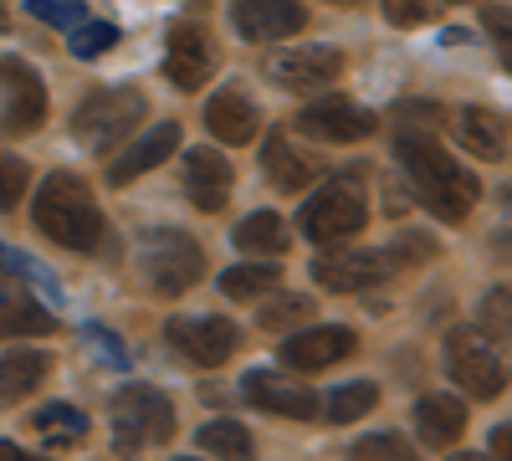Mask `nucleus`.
<instances>
[{"label": "nucleus", "instance_id": "nucleus-1", "mask_svg": "<svg viewBox=\"0 0 512 461\" xmlns=\"http://www.w3.org/2000/svg\"><path fill=\"white\" fill-rule=\"evenodd\" d=\"M395 154H400V164H405V175H410L420 205H425L436 221L461 226L466 216H472L482 185H477L472 170H461V164L441 149V139H436L431 129H405V134L395 139Z\"/></svg>", "mask_w": 512, "mask_h": 461}, {"label": "nucleus", "instance_id": "nucleus-2", "mask_svg": "<svg viewBox=\"0 0 512 461\" xmlns=\"http://www.w3.org/2000/svg\"><path fill=\"white\" fill-rule=\"evenodd\" d=\"M31 221H36L41 236H52L67 251H93L103 241V211H98L93 190L82 185L77 175H67V170L41 180L36 205H31Z\"/></svg>", "mask_w": 512, "mask_h": 461}, {"label": "nucleus", "instance_id": "nucleus-3", "mask_svg": "<svg viewBox=\"0 0 512 461\" xmlns=\"http://www.w3.org/2000/svg\"><path fill=\"white\" fill-rule=\"evenodd\" d=\"M149 113V98L134 93V88H98L77 103L72 113V139L88 149V154H108L113 144H123L128 134L144 123Z\"/></svg>", "mask_w": 512, "mask_h": 461}, {"label": "nucleus", "instance_id": "nucleus-4", "mask_svg": "<svg viewBox=\"0 0 512 461\" xmlns=\"http://www.w3.org/2000/svg\"><path fill=\"white\" fill-rule=\"evenodd\" d=\"M175 436V405L169 395H159L154 385H123L113 395V441L123 456L164 446Z\"/></svg>", "mask_w": 512, "mask_h": 461}, {"label": "nucleus", "instance_id": "nucleus-5", "mask_svg": "<svg viewBox=\"0 0 512 461\" xmlns=\"http://www.w3.org/2000/svg\"><path fill=\"white\" fill-rule=\"evenodd\" d=\"M144 272L154 282V292H164V298H180V292H190L200 277H205V251L190 231H175V226H164V231H149L144 236Z\"/></svg>", "mask_w": 512, "mask_h": 461}, {"label": "nucleus", "instance_id": "nucleus-6", "mask_svg": "<svg viewBox=\"0 0 512 461\" xmlns=\"http://www.w3.org/2000/svg\"><path fill=\"white\" fill-rule=\"evenodd\" d=\"M369 221V205L359 195L354 180H328V190H318L308 205H303V231L318 241V246H338L359 236Z\"/></svg>", "mask_w": 512, "mask_h": 461}, {"label": "nucleus", "instance_id": "nucleus-7", "mask_svg": "<svg viewBox=\"0 0 512 461\" xmlns=\"http://www.w3.org/2000/svg\"><path fill=\"white\" fill-rule=\"evenodd\" d=\"M446 369H451V380L477 400H492V395L507 390V369L477 328H451L446 333Z\"/></svg>", "mask_w": 512, "mask_h": 461}, {"label": "nucleus", "instance_id": "nucleus-8", "mask_svg": "<svg viewBox=\"0 0 512 461\" xmlns=\"http://www.w3.org/2000/svg\"><path fill=\"white\" fill-rule=\"evenodd\" d=\"M164 339L175 344L190 364L216 369V364H226V359L236 354L241 333H236V323H231V318L200 313V318H169V323H164Z\"/></svg>", "mask_w": 512, "mask_h": 461}, {"label": "nucleus", "instance_id": "nucleus-9", "mask_svg": "<svg viewBox=\"0 0 512 461\" xmlns=\"http://www.w3.org/2000/svg\"><path fill=\"white\" fill-rule=\"evenodd\" d=\"M0 88H6V113H0L6 134H36L47 123V88H41L31 62L0 57Z\"/></svg>", "mask_w": 512, "mask_h": 461}, {"label": "nucleus", "instance_id": "nucleus-10", "mask_svg": "<svg viewBox=\"0 0 512 461\" xmlns=\"http://www.w3.org/2000/svg\"><path fill=\"white\" fill-rule=\"evenodd\" d=\"M164 72H169V82H175L180 93L205 88L210 72H216V41H210V31H205V26H195V21H180L175 31H169Z\"/></svg>", "mask_w": 512, "mask_h": 461}, {"label": "nucleus", "instance_id": "nucleus-11", "mask_svg": "<svg viewBox=\"0 0 512 461\" xmlns=\"http://www.w3.org/2000/svg\"><path fill=\"white\" fill-rule=\"evenodd\" d=\"M390 277H395L390 251H333V257L313 262V282L328 292H369Z\"/></svg>", "mask_w": 512, "mask_h": 461}, {"label": "nucleus", "instance_id": "nucleus-12", "mask_svg": "<svg viewBox=\"0 0 512 461\" xmlns=\"http://www.w3.org/2000/svg\"><path fill=\"white\" fill-rule=\"evenodd\" d=\"M338 72H344V57H338L333 47H287L267 62V77L287 93L328 88V82H338Z\"/></svg>", "mask_w": 512, "mask_h": 461}, {"label": "nucleus", "instance_id": "nucleus-13", "mask_svg": "<svg viewBox=\"0 0 512 461\" xmlns=\"http://www.w3.org/2000/svg\"><path fill=\"white\" fill-rule=\"evenodd\" d=\"M297 129L308 139H323V144H359L374 134V113L349 103V98H328V103H313L297 113Z\"/></svg>", "mask_w": 512, "mask_h": 461}, {"label": "nucleus", "instance_id": "nucleus-14", "mask_svg": "<svg viewBox=\"0 0 512 461\" xmlns=\"http://www.w3.org/2000/svg\"><path fill=\"white\" fill-rule=\"evenodd\" d=\"M231 21L246 41H282L308 26V6L303 0H236Z\"/></svg>", "mask_w": 512, "mask_h": 461}, {"label": "nucleus", "instance_id": "nucleus-15", "mask_svg": "<svg viewBox=\"0 0 512 461\" xmlns=\"http://www.w3.org/2000/svg\"><path fill=\"white\" fill-rule=\"evenodd\" d=\"M292 333V328H287ZM354 354V333L344 323H328V328H308V333H292V339L282 344V364L297 369V374H318L338 359Z\"/></svg>", "mask_w": 512, "mask_h": 461}, {"label": "nucleus", "instance_id": "nucleus-16", "mask_svg": "<svg viewBox=\"0 0 512 461\" xmlns=\"http://www.w3.org/2000/svg\"><path fill=\"white\" fill-rule=\"evenodd\" d=\"M241 395H246V405H256V410L292 415V421H318V395L303 390V385H287L282 374L251 369L246 380H241Z\"/></svg>", "mask_w": 512, "mask_h": 461}, {"label": "nucleus", "instance_id": "nucleus-17", "mask_svg": "<svg viewBox=\"0 0 512 461\" xmlns=\"http://www.w3.org/2000/svg\"><path fill=\"white\" fill-rule=\"evenodd\" d=\"M180 149V123L175 118H164L159 123V129H149L144 139H134V144H128L113 164H108V185H134L139 175H149V170H159V164L169 159V154H175Z\"/></svg>", "mask_w": 512, "mask_h": 461}, {"label": "nucleus", "instance_id": "nucleus-18", "mask_svg": "<svg viewBox=\"0 0 512 461\" xmlns=\"http://www.w3.org/2000/svg\"><path fill=\"white\" fill-rule=\"evenodd\" d=\"M256 129H262V113H256V103L241 88H221L205 98V134L210 139L246 144V139H256Z\"/></svg>", "mask_w": 512, "mask_h": 461}, {"label": "nucleus", "instance_id": "nucleus-19", "mask_svg": "<svg viewBox=\"0 0 512 461\" xmlns=\"http://www.w3.org/2000/svg\"><path fill=\"white\" fill-rule=\"evenodd\" d=\"M185 190L190 200L200 205V211H226V200H231V164L226 154L216 149H190L185 154Z\"/></svg>", "mask_w": 512, "mask_h": 461}, {"label": "nucleus", "instance_id": "nucleus-20", "mask_svg": "<svg viewBox=\"0 0 512 461\" xmlns=\"http://www.w3.org/2000/svg\"><path fill=\"white\" fill-rule=\"evenodd\" d=\"M262 170H267V180H272L277 190L297 195V190H308V185L323 175V164H318L313 154H303L287 134H272L267 149H262Z\"/></svg>", "mask_w": 512, "mask_h": 461}, {"label": "nucleus", "instance_id": "nucleus-21", "mask_svg": "<svg viewBox=\"0 0 512 461\" xmlns=\"http://www.w3.org/2000/svg\"><path fill=\"white\" fill-rule=\"evenodd\" d=\"M415 431H420V441L425 446H451L461 431H466V405L461 400H451V395H425L420 405H415Z\"/></svg>", "mask_w": 512, "mask_h": 461}, {"label": "nucleus", "instance_id": "nucleus-22", "mask_svg": "<svg viewBox=\"0 0 512 461\" xmlns=\"http://www.w3.org/2000/svg\"><path fill=\"white\" fill-rule=\"evenodd\" d=\"M52 374V359L41 349H11L0 359V405H16L31 390H41V380Z\"/></svg>", "mask_w": 512, "mask_h": 461}, {"label": "nucleus", "instance_id": "nucleus-23", "mask_svg": "<svg viewBox=\"0 0 512 461\" xmlns=\"http://www.w3.org/2000/svg\"><path fill=\"white\" fill-rule=\"evenodd\" d=\"M456 139L477 159H507V123L492 108H461L456 113Z\"/></svg>", "mask_w": 512, "mask_h": 461}, {"label": "nucleus", "instance_id": "nucleus-24", "mask_svg": "<svg viewBox=\"0 0 512 461\" xmlns=\"http://www.w3.org/2000/svg\"><path fill=\"white\" fill-rule=\"evenodd\" d=\"M52 328H57V318L41 308L31 292L0 282V339H16V333H52Z\"/></svg>", "mask_w": 512, "mask_h": 461}, {"label": "nucleus", "instance_id": "nucleus-25", "mask_svg": "<svg viewBox=\"0 0 512 461\" xmlns=\"http://www.w3.org/2000/svg\"><path fill=\"white\" fill-rule=\"evenodd\" d=\"M31 431L41 436V446H77L82 436H88V415H82L77 405H41L36 415H31Z\"/></svg>", "mask_w": 512, "mask_h": 461}, {"label": "nucleus", "instance_id": "nucleus-26", "mask_svg": "<svg viewBox=\"0 0 512 461\" xmlns=\"http://www.w3.org/2000/svg\"><path fill=\"white\" fill-rule=\"evenodd\" d=\"M277 282H282V267L277 262H241V267H231L221 277V292H226V298H236V303H246V298L272 292Z\"/></svg>", "mask_w": 512, "mask_h": 461}, {"label": "nucleus", "instance_id": "nucleus-27", "mask_svg": "<svg viewBox=\"0 0 512 461\" xmlns=\"http://www.w3.org/2000/svg\"><path fill=\"white\" fill-rule=\"evenodd\" d=\"M236 246L241 251H287V226H282V216L277 211H251L241 226H236Z\"/></svg>", "mask_w": 512, "mask_h": 461}, {"label": "nucleus", "instance_id": "nucleus-28", "mask_svg": "<svg viewBox=\"0 0 512 461\" xmlns=\"http://www.w3.org/2000/svg\"><path fill=\"white\" fill-rule=\"evenodd\" d=\"M195 446L210 451V456H251V431H246L241 421H231V415H221V421L200 426Z\"/></svg>", "mask_w": 512, "mask_h": 461}, {"label": "nucleus", "instance_id": "nucleus-29", "mask_svg": "<svg viewBox=\"0 0 512 461\" xmlns=\"http://www.w3.org/2000/svg\"><path fill=\"white\" fill-rule=\"evenodd\" d=\"M379 405V390L369 385V380H359V385H344V390H333L328 395V405H318L333 426H349V421H359V415H369Z\"/></svg>", "mask_w": 512, "mask_h": 461}, {"label": "nucleus", "instance_id": "nucleus-30", "mask_svg": "<svg viewBox=\"0 0 512 461\" xmlns=\"http://www.w3.org/2000/svg\"><path fill=\"white\" fill-rule=\"evenodd\" d=\"M313 318V298H282L277 303H267L262 313H256V323H262L267 333H282V328H297V323H308Z\"/></svg>", "mask_w": 512, "mask_h": 461}, {"label": "nucleus", "instance_id": "nucleus-31", "mask_svg": "<svg viewBox=\"0 0 512 461\" xmlns=\"http://www.w3.org/2000/svg\"><path fill=\"white\" fill-rule=\"evenodd\" d=\"M26 185H31L26 159H16V154H0V211H11V205L26 195Z\"/></svg>", "mask_w": 512, "mask_h": 461}, {"label": "nucleus", "instance_id": "nucleus-32", "mask_svg": "<svg viewBox=\"0 0 512 461\" xmlns=\"http://www.w3.org/2000/svg\"><path fill=\"white\" fill-rule=\"evenodd\" d=\"M108 47H113V26H108V21H88V26L72 36V57H82V62L103 57Z\"/></svg>", "mask_w": 512, "mask_h": 461}, {"label": "nucleus", "instance_id": "nucleus-33", "mask_svg": "<svg viewBox=\"0 0 512 461\" xmlns=\"http://www.w3.org/2000/svg\"><path fill=\"white\" fill-rule=\"evenodd\" d=\"M26 6L47 26H82V0H26Z\"/></svg>", "mask_w": 512, "mask_h": 461}, {"label": "nucleus", "instance_id": "nucleus-34", "mask_svg": "<svg viewBox=\"0 0 512 461\" xmlns=\"http://www.w3.org/2000/svg\"><path fill=\"white\" fill-rule=\"evenodd\" d=\"M390 251H395V267H400V262H431V257H436V236L410 231V236H400Z\"/></svg>", "mask_w": 512, "mask_h": 461}, {"label": "nucleus", "instance_id": "nucleus-35", "mask_svg": "<svg viewBox=\"0 0 512 461\" xmlns=\"http://www.w3.org/2000/svg\"><path fill=\"white\" fill-rule=\"evenodd\" d=\"M0 267H11V272H21V277L41 282V287H47V292H57V277H52L47 267H36V262H26L21 251H11V246H0Z\"/></svg>", "mask_w": 512, "mask_h": 461}, {"label": "nucleus", "instance_id": "nucleus-36", "mask_svg": "<svg viewBox=\"0 0 512 461\" xmlns=\"http://www.w3.org/2000/svg\"><path fill=\"white\" fill-rule=\"evenodd\" d=\"M384 16H390V26H420L425 16H431V6L425 0H379Z\"/></svg>", "mask_w": 512, "mask_h": 461}, {"label": "nucleus", "instance_id": "nucleus-37", "mask_svg": "<svg viewBox=\"0 0 512 461\" xmlns=\"http://www.w3.org/2000/svg\"><path fill=\"white\" fill-rule=\"evenodd\" d=\"M482 323H487V333H492L497 344L507 339V287H497L492 298L482 303Z\"/></svg>", "mask_w": 512, "mask_h": 461}, {"label": "nucleus", "instance_id": "nucleus-38", "mask_svg": "<svg viewBox=\"0 0 512 461\" xmlns=\"http://www.w3.org/2000/svg\"><path fill=\"white\" fill-rule=\"evenodd\" d=\"M354 456H410V446L400 436H364L354 441Z\"/></svg>", "mask_w": 512, "mask_h": 461}, {"label": "nucleus", "instance_id": "nucleus-39", "mask_svg": "<svg viewBox=\"0 0 512 461\" xmlns=\"http://www.w3.org/2000/svg\"><path fill=\"white\" fill-rule=\"evenodd\" d=\"M487 31L497 36V47H507V11L502 6H487Z\"/></svg>", "mask_w": 512, "mask_h": 461}, {"label": "nucleus", "instance_id": "nucleus-40", "mask_svg": "<svg viewBox=\"0 0 512 461\" xmlns=\"http://www.w3.org/2000/svg\"><path fill=\"white\" fill-rule=\"evenodd\" d=\"M0 461H26V451L11 446V441H0Z\"/></svg>", "mask_w": 512, "mask_h": 461}, {"label": "nucleus", "instance_id": "nucleus-41", "mask_svg": "<svg viewBox=\"0 0 512 461\" xmlns=\"http://www.w3.org/2000/svg\"><path fill=\"white\" fill-rule=\"evenodd\" d=\"M0 31H6V6H0Z\"/></svg>", "mask_w": 512, "mask_h": 461}, {"label": "nucleus", "instance_id": "nucleus-42", "mask_svg": "<svg viewBox=\"0 0 512 461\" xmlns=\"http://www.w3.org/2000/svg\"><path fill=\"white\" fill-rule=\"evenodd\" d=\"M446 6H461V0H446Z\"/></svg>", "mask_w": 512, "mask_h": 461}]
</instances>
